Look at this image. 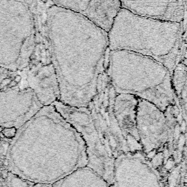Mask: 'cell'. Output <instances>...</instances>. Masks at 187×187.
I'll list each match as a JSON object with an SVG mask.
<instances>
[{
  "label": "cell",
  "mask_w": 187,
  "mask_h": 187,
  "mask_svg": "<svg viewBox=\"0 0 187 187\" xmlns=\"http://www.w3.org/2000/svg\"><path fill=\"white\" fill-rule=\"evenodd\" d=\"M33 187H53L51 184H35Z\"/></svg>",
  "instance_id": "cell-18"
},
{
  "label": "cell",
  "mask_w": 187,
  "mask_h": 187,
  "mask_svg": "<svg viewBox=\"0 0 187 187\" xmlns=\"http://www.w3.org/2000/svg\"><path fill=\"white\" fill-rule=\"evenodd\" d=\"M12 73V72H9L5 69L0 68V83L5 80L6 78H7L10 74Z\"/></svg>",
  "instance_id": "cell-17"
},
{
  "label": "cell",
  "mask_w": 187,
  "mask_h": 187,
  "mask_svg": "<svg viewBox=\"0 0 187 187\" xmlns=\"http://www.w3.org/2000/svg\"><path fill=\"white\" fill-rule=\"evenodd\" d=\"M21 72L26 85L34 92L42 106L59 101L60 90L48 42L36 41L29 64Z\"/></svg>",
  "instance_id": "cell-9"
},
{
  "label": "cell",
  "mask_w": 187,
  "mask_h": 187,
  "mask_svg": "<svg viewBox=\"0 0 187 187\" xmlns=\"http://www.w3.org/2000/svg\"><path fill=\"white\" fill-rule=\"evenodd\" d=\"M52 105L83 139L86 145L88 167L98 172L110 186L114 159L109 155L102 143L89 109L66 105L59 101L53 102Z\"/></svg>",
  "instance_id": "cell-8"
},
{
  "label": "cell",
  "mask_w": 187,
  "mask_h": 187,
  "mask_svg": "<svg viewBox=\"0 0 187 187\" xmlns=\"http://www.w3.org/2000/svg\"><path fill=\"white\" fill-rule=\"evenodd\" d=\"M46 24L59 102L87 108L108 66V32L84 16L54 5L47 11Z\"/></svg>",
  "instance_id": "cell-1"
},
{
  "label": "cell",
  "mask_w": 187,
  "mask_h": 187,
  "mask_svg": "<svg viewBox=\"0 0 187 187\" xmlns=\"http://www.w3.org/2000/svg\"><path fill=\"white\" fill-rule=\"evenodd\" d=\"M53 5L84 16L107 32L121 8L120 0H51Z\"/></svg>",
  "instance_id": "cell-11"
},
{
  "label": "cell",
  "mask_w": 187,
  "mask_h": 187,
  "mask_svg": "<svg viewBox=\"0 0 187 187\" xmlns=\"http://www.w3.org/2000/svg\"><path fill=\"white\" fill-rule=\"evenodd\" d=\"M17 128L15 127H6L4 128L2 134L3 135L4 137H7L8 139H12L16 136V133H17Z\"/></svg>",
  "instance_id": "cell-16"
},
{
  "label": "cell",
  "mask_w": 187,
  "mask_h": 187,
  "mask_svg": "<svg viewBox=\"0 0 187 187\" xmlns=\"http://www.w3.org/2000/svg\"><path fill=\"white\" fill-rule=\"evenodd\" d=\"M2 178H4V179L7 178V176H8V171H7V170H2Z\"/></svg>",
  "instance_id": "cell-19"
},
{
  "label": "cell",
  "mask_w": 187,
  "mask_h": 187,
  "mask_svg": "<svg viewBox=\"0 0 187 187\" xmlns=\"http://www.w3.org/2000/svg\"><path fill=\"white\" fill-rule=\"evenodd\" d=\"M3 164L5 166H8V165H9V161H8L7 159H5L3 161Z\"/></svg>",
  "instance_id": "cell-20"
},
{
  "label": "cell",
  "mask_w": 187,
  "mask_h": 187,
  "mask_svg": "<svg viewBox=\"0 0 187 187\" xmlns=\"http://www.w3.org/2000/svg\"><path fill=\"white\" fill-rule=\"evenodd\" d=\"M178 105H170L162 111L151 102L138 98L137 110V131L142 153L157 168L161 164V157L169 140L179 127Z\"/></svg>",
  "instance_id": "cell-6"
},
{
  "label": "cell",
  "mask_w": 187,
  "mask_h": 187,
  "mask_svg": "<svg viewBox=\"0 0 187 187\" xmlns=\"http://www.w3.org/2000/svg\"><path fill=\"white\" fill-rule=\"evenodd\" d=\"M183 26V22L153 19L121 7L108 32L109 49L149 56L172 74L182 48Z\"/></svg>",
  "instance_id": "cell-3"
},
{
  "label": "cell",
  "mask_w": 187,
  "mask_h": 187,
  "mask_svg": "<svg viewBox=\"0 0 187 187\" xmlns=\"http://www.w3.org/2000/svg\"><path fill=\"white\" fill-rule=\"evenodd\" d=\"M53 187H110L95 170L87 165L78 168L52 184Z\"/></svg>",
  "instance_id": "cell-14"
},
{
  "label": "cell",
  "mask_w": 187,
  "mask_h": 187,
  "mask_svg": "<svg viewBox=\"0 0 187 187\" xmlns=\"http://www.w3.org/2000/svg\"><path fill=\"white\" fill-rule=\"evenodd\" d=\"M110 187H163L158 172L142 152L115 158Z\"/></svg>",
  "instance_id": "cell-10"
},
{
  "label": "cell",
  "mask_w": 187,
  "mask_h": 187,
  "mask_svg": "<svg viewBox=\"0 0 187 187\" xmlns=\"http://www.w3.org/2000/svg\"><path fill=\"white\" fill-rule=\"evenodd\" d=\"M116 93L106 71L100 75L96 94L88 105L100 139L113 159L130 152L114 114Z\"/></svg>",
  "instance_id": "cell-7"
},
{
  "label": "cell",
  "mask_w": 187,
  "mask_h": 187,
  "mask_svg": "<svg viewBox=\"0 0 187 187\" xmlns=\"http://www.w3.org/2000/svg\"><path fill=\"white\" fill-rule=\"evenodd\" d=\"M18 151L20 174L35 184L52 185L88 164L81 135L52 105L23 125Z\"/></svg>",
  "instance_id": "cell-2"
},
{
  "label": "cell",
  "mask_w": 187,
  "mask_h": 187,
  "mask_svg": "<svg viewBox=\"0 0 187 187\" xmlns=\"http://www.w3.org/2000/svg\"><path fill=\"white\" fill-rule=\"evenodd\" d=\"M106 73L116 94L134 95L163 112L178 105L172 74L154 59L131 51H110Z\"/></svg>",
  "instance_id": "cell-4"
},
{
  "label": "cell",
  "mask_w": 187,
  "mask_h": 187,
  "mask_svg": "<svg viewBox=\"0 0 187 187\" xmlns=\"http://www.w3.org/2000/svg\"><path fill=\"white\" fill-rule=\"evenodd\" d=\"M138 98L127 94H116L114 114L129 145L130 152H142L137 131V110Z\"/></svg>",
  "instance_id": "cell-13"
},
{
  "label": "cell",
  "mask_w": 187,
  "mask_h": 187,
  "mask_svg": "<svg viewBox=\"0 0 187 187\" xmlns=\"http://www.w3.org/2000/svg\"><path fill=\"white\" fill-rule=\"evenodd\" d=\"M172 86L178 101L186 110V65L178 62L172 74Z\"/></svg>",
  "instance_id": "cell-15"
},
{
  "label": "cell",
  "mask_w": 187,
  "mask_h": 187,
  "mask_svg": "<svg viewBox=\"0 0 187 187\" xmlns=\"http://www.w3.org/2000/svg\"><path fill=\"white\" fill-rule=\"evenodd\" d=\"M121 7L140 16L182 23L185 0H120Z\"/></svg>",
  "instance_id": "cell-12"
},
{
  "label": "cell",
  "mask_w": 187,
  "mask_h": 187,
  "mask_svg": "<svg viewBox=\"0 0 187 187\" xmlns=\"http://www.w3.org/2000/svg\"><path fill=\"white\" fill-rule=\"evenodd\" d=\"M35 38L34 16L26 0H0V68L12 73L26 69Z\"/></svg>",
  "instance_id": "cell-5"
},
{
  "label": "cell",
  "mask_w": 187,
  "mask_h": 187,
  "mask_svg": "<svg viewBox=\"0 0 187 187\" xmlns=\"http://www.w3.org/2000/svg\"><path fill=\"white\" fill-rule=\"evenodd\" d=\"M3 127H2V126H0V133H2V130H3Z\"/></svg>",
  "instance_id": "cell-21"
}]
</instances>
